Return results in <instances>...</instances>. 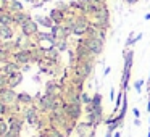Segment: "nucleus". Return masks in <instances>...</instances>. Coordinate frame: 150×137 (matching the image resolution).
<instances>
[{
    "label": "nucleus",
    "mask_w": 150,
    "mask_h": 137,
    "mask_svg": "<svg viewBox=\"0 0 150 137\" xmlns=\"http://www.w3.org/2000/svg\"><path fill=\"white\" fill-rule=\"evenodd\" d=\"M147 81H150V73H149V79H147Z\"/></svg>",
    "instance_id": "nucleus-48"
},
{
    "label": "nucleus",
    "mask_w": 150,
    "mask_h": 137,
    "mask_svg": "<svg viewBox=\"0 0 150 137\" xmlns=\"http://www.w3.org/2000/svg\"><path fill=\"white\" fill-rule=\"evenodd\" d=\"M31 7H33L34 10H36V8H40V7H44V2H42V0H36V2L31 5Z\"/></svg>",
    "instance_id": "nucleus-31"
},
{
    "label": "nucleus",
    "mask_w": 150,
    "mask_h": 137,
    "mask_svg": "<svg viewBox=\"0 0 150 137\" xmlns=\"http://www.w3.org/2000/svg\"><path fill=\"white\" fill-rule=\"evenodd\" d=\"M8 11H11V13L24 11V2H21V0H10V4H8Z\"/></svg>",
    "instance_id": "nucleus-21"
},
{
    "label": "nucleus",
    "mask_w": 150,
    "mask_h": 137,
    "mask_svg": "<svg viewBox=\"0 0 150 137\" xmlns=\"http://www.w3.org/2000/svg\"><path fill=\"white\" fill-rule=\"evenodd\" d=\"M86 137H97V136H95V129H92V131H91V132H89Z\"/></svg>",
    "instance_id": "nucleus-39"
},
{
    "label": "nucleus",
    "mask_w": 150,
    "mask_h": 137,
    "mask_svg": "<svg viewBox=\"0 0 150 137\" xmlns=\"http://www.w3.org/2000/svg\"><path fill=\"white\" fill-rule=\"evenodd\" d=\"M74 52H76V58L78 60H95V55L82 42H79V40L76 42Z\"/></svg>",
    "instance_id": "nucleus-11"
},
{
    "label": "nucleus",
    "mask_w": 150,
    "mask_h": 137,
    "mask_svg": "<svg viewBox=\"0 0 150 137\" xmlns=\"http://www.w3.org/2000/svg\"><path fill=\"white\" fill-rule=\"evenodd\" d=\"M13 16H15V28H20L21 24H24L26 21L33 20V16H31V15L28 13L26 10H24V11H20V13H13Z\"/></svg>",
    "instance_id": "nucleus-16"
},
{
    "label": "nucleus",
    "mask_w": 150,
    "mask_h": 137,
    "mask_svg": "<svg viewBox=\"0 0 150 137\" xmlns=\"http://www.w3.org/2000/svg\"><path fill=\"white\" fill-rule=\"evenodd\" d=\"M8 4H10V0H0V13L8 10Z\"/></svg>",
    "instance_id": "nucleus-30"
},
{
    "label": "nucleus",
    "mask_w": 150,
    "mask_h": 137,
    "mask_svg": "<svg viewBox=\"0 0 150 137\" xmlns=\"http://www.w3.org/2000/svg\"><path fill=\"white\" fill-rule=\"evenodd\" d=\"M2 69H4V74L10 78V76H11V74H15L16 71H21V65H18L16 61L10 60V61H7L5 65H2Z\"/></svg>",
    "instance_id": "nucleus-15"
},
{
    "label": "nucleus",
    "mask_w": 150,
    "mask_h": 137,
    "mask_svg": "<svg viewBox=\"0 0 150 137\" xmlns=\"http://www.w3.org/2000/svg\"><path fill=\"white\" fill-rule=\"evenodd\" d=\"M0 119H2V118H0Z\"/></svg>",
    "instance_id": "nucleus-50"
},
{
    "label": "nucleus",
    "mask_w": 150,
    "mask_h": 137,
    "mask_svg": "<svg viewBox=\"0 0 150 137\" xmlns=\"http://www.w3.org/2000/svg\"><path fill=\"white\" fill-rule=\"evenodd\" d=\"M149 126H150V118H149Z\"/></svg>",
    "instance_id": "nucleus-49"
},
{
    "label": "nucleus",
    "mask_w": 150,
    "mask_h": 137,
    "mask_svg": "<svg viewBox=\"0 0 150 137\" xmlns=\"http://www.w3.org/2000/svg\"><path fill=\"white\" fill-rule=\"evenodd\" d=\"M31 52H33V50H29V49H20V50L11 53V60L16 61L18 65H21V66L28 65V63H31ZM31 65H33V63H31Z\"/></svg>",
    "instance_id": "nucleus-9"
},
{
    "label": "nucleus",
    "mask_w": 150,
    "mask_h": 137,
    "mask_svg": "<svg viewBox=\"0 0 150 137\" xmlns=\"http://www.w3.org/2000/svg\"><path fill=\"white\" fill-rule=\"evenodd\" d=\"M0 74H4V69H2V65H0Z\"/></svg>",
    "instance_id": "nucleus-45"
},
{
    "label": "nucleus",
    "mask_w": 150,
    "mask_h": 137,
    "mask_svg": "<svg viewBox=\"0 0 150 137\" xmlns=\"http://www.w3.org/2000/svg\"><path fill=\"white\" fill-rule=\"evenodd\" d=\"M62 107H63V111H65L66 116H68L69 119H74V121H79L82 116V113H84V105H82L81 102H78V103L63 102Z\"/></svg>",
    "instance_id": "nucleus-4"
},
{
    "label": "nucleus",
    "mask_w": 150,
    "mask_h": 137,
    "mask_svg": "<svg viewBox=\"0 0 150 137\" xmlns=\"http://www.w3.org/2000/svg\"><path fill=\"white\" fill-rule=\"evenodd\" d=\"M40 110L39 107H37V103H33V105H28V107H23V111H21V116L26 119L28 124H31V126H34L36 124V121L40 118Z\"/></svg>",
    "instance_id": "nucleus-6"
},
{
    "label": "nucleus",
    "mask_w": 150,
    "mask_h": 137,
    "mask_svg": "<svg viewBox=\"0 0 150 137\" xmlns=\"http://www.w3.org/2000/svg\"><path fill=\"white\" fill-rule=\"evenodd\" d=\"M113 137H121V132H120V131H115V132H113Z\"/></svg>",
    "instance_id": "nucleus-40"
},
{
    "label": "nucleus",
    "mask_w": 150,
    "mask_h": 137,
    "mask_svg": "<svg viewBox=\"0 0 150 137\" xmlns=\"http://www.w3.org/2000/svg\"><path fill=\"white\" fill-rule=\"evenodd\" d=\"M144 84H145V79H137V81L132 84L134 90H136L137 94H142V85H144Z\"/></svg>",
    "instance_id": "nucleus-27"
},
{
    "label": "nucleus",
    "mask_w": 150,
    "mask_h": 137,
    "mask_svg": "<svg viewBox=\"0 0 150 137\" xmlns=\"http://www.w3.org/2000/svg\"><path fill=\"white\" fill-rule=\"evenodd\" d=\"M0 24L4 26H15V16L11 11H2L0 13Z\"/></svg>",
    "instance_id": "nucleus-19"
},
{
    "label": "nucleus",
    "mask_w": 150,
    "mask_h": 137,
    "mask_svg": "<svg viewBox=\"0 0 150 137\" xmlns=\"http://www.w3.org/2000/svg\"><path fill=\"white\" fill-rule=\"evenodd\" d=\"M134 124H136V126H140L142 123H140V119H139V118H136V119H134Z\"/></svg>",
    "instance_id": "nucleus-41"
},
{
    "label": "nucleus",
    "mask_w": 150,
    "mask_h": 137,
    "mask_svg": "<svg viewBox=\"0 0 150 137\" xmlns=\"http://www.w3.org/2000/svg\"><path fill=\"white\" fill-rule=\"evenodd\" d=\"M21 82H23V71H16L15 74H11L10 78H8V87L16 89Z\"/></svg>",
    "instance_id": "nucleus-20"
},
{
    "label": "nucleus",
    "mask_w": 150,
    "mask_h": 137,
    "mask_svg": "<svg viewBox=\"0 0 150 137\" xmlns=\"http://www.w3.org/2000/svg\"><path fill=\"white\" fill-rule=\"evenodd\" d=\"M23 2H24V4H31V5H33L36 0H23Z\"/></svg>",
    "instance_id": "nucleus-43"
},
{
    "label": "nucleus",
    "mask_w": 150,
    "mask_h": 137,
    "mask_svg": "<svg viewBox=\"0 0 150 137\" xmlns=\"http://www.w3.org/2000/svg\"><path fill=\"white\" fill-rule=\"evenodd\" d=\"M79 42H82L86 47H87L89 50H91L92 53H94L95 56H98V55H102L103 53V49H105V42L103 40H100V39H94V37H79Z\"/></svg>",
    "instance_id": "nucleus-5"
},
{
    "label": "nucleus",
    "mask_w": 150,
    "mask_h": 137,
    "mask_svg": "<svg viewBox=\"0 0 150 137\" xmlns=\"http://www.w3.org/2000/svg\"><path fill=\"white\" fill-rule=\"evenodd\" d=\"M8 114H10V105L4 103L0 100V118H7Z\"/></svg>",
    "instance_id": "nucleus-25"
},
{
    "label": "nucleus",
    "mask_w": 150,
    "mask_h": 137,
    "mask_svg": "<svg viewBox=\"0 0 150 137\" xmlns=\"http://www.w3.org/2000/svg\"><path fill=\"white\" fill-rule=\"evenodd\" d=\"M39 32V24L36 23V20H29V21H26L24 24H21L20 26V34L21 36H24V37H34L36 34Z\"/></svg>",
    "instance_id": "nucleus-8"
},
{
    "label": "nucleus",
    "mask_w": 150,
    "mask_h": 137,
    "mask_svg": "<svg viewBox=\"0 0 150 137\" xmlns=\"http://www.w3.org/2000/svg\"><path fill=\"white\" fill-rule=\"evenodd\" d=\"M142 39V32H139V34H136V37H134V44H137L139 40Z\"/></svg>",
    "instance_id": "nucleus-35"
},
{
    "label": "nucleus",
    "mask_w": 150,
    "mask_h": 137,
    "mask_svg": "<svg viewBox=\"0 0 150 137\" xmlns=\"http://www.w3.org/2000/svg\"><path fill=\"white\" fill-rule=\"evenodd\" d=\"M76 137H78V136H76Z\"/></svg>",
    "instance_id": "nucleus-51"
},
{
    "label": "nucleus",
    "mask_w": 150,
    "mask_h": 137,
    "mask_svg": "<svg viewBox=\"0 0 150 137\" xmlns=\"http://www.w3.org/2000/svg\"><path fill=\"white\" fill-rule=\"evenodd\" d=\"M92 129H95V127L92 126L89 121L84 119V121H78V124H76V127H74V132H76L78 137H86Z\"/></svg>",
    "instance_id": "nucleus-12"
},
{
    "label": "nucleus",
    "mask_w": 150,
    "mask_h": 137,
    "mask_svg": "<svg viewBox=\"0 0 150 137\" xmlns=\"http://www.w3.org/2000/svg\"><path fill=\"white\" fill-rule=\"evenodd\" d=\"M147 111H150V97L147 98Z\"/></svg>",
    "instance_id": "nucleus-42"
},
{
    "label": "nucleus",
    "mask_w": 150,
    "mask_h": 137,
    "mask_svg": "<svg viewBox=\"0 0 150 137\" xmlns=\"http://www.w3.org/2000/svg\"><path fill=\"white\" fill-rule=\"evenodd\" d=\"M33 81L34 82H40V73H37V74L33 76Z\"/></svg>",
    "instance_id": "nucleus-34"
},
{
    "label": "nucleus",
    "mask_w": 150,
    "mask_h": 137,
    "mask_svg": "<svg viewBox=\"0 0 150 137\" xmlns=\"http://www.w3.org/2000/svg\"><path fill=\"white\" fill-rule=\"evenodd\" d=\"M16 32H15V26H4L0 24V40H13Z\"/></svg>",
    "instance_id": "nucleus-13"
},
{
    "label": "nucleus",
    "mask_w": 150,
    "mask_h": 137,
    "mask_svg": "<svg viewBox=\"0 0 150 137\" xmlns=\"http://www.w3.org/2000/svg\"><path fill=\"white\" fill-rule=\"evenodd\" d=\"M123 73H121V81H120V87L123 90L127 92L131 84V71H132V65H134V50L132 49H124L123 50Z\"/></svg>",
    "instance_id": "nucleus-1"
},
{
    "label": "nucleus",
    "mask_w": 150,
    "mask_h": 137,
    "mask_svg": "<svg viewBox=\"0 0 150 137\" xmlns=\"http://www.w3.org/2000/svg\"><path fill=\"white\" fill-rule=\"evenodd\" d=\"M45 131H47V136L49 137H66L62 129H57V127H52V126L45 127Z\"/></svg>",
    "instance_id": "nucleus-23"
},
{
    "label": "nucleus",
    "mask_w": 150,
    "mask_h": 137,
    "mask_svg": "<svg viewBox=\"0 0 150 137\" xmlns=\"http://www.w3.org/2000/svg\"><path fill=\"white\" fill-rule=\"evenodd\" d=\"M0 100L4 102V103H7V105H13V103H16V100H18V92L15 90V89H11V87H2L0 89Z\"/></svg>",
    "instance_id": "nucleus-10"
},
{
    "label": "nucleus",
    "mask_w": 150,
    "mask_h": 137,
    "mask_svg": "<svg viewBox=\"0 0 150 137\" xmlns=\"http://www.w3.org/2000/svg\"><path fill=\"white\" fill-rule=\"evenodd\" d=\"M7 85H8V76L0 74V89H2V87H7Z\"/></svg>",
    "instance_id": "nucleus-29"
},
{
    "label": "nucleus",
    "mask_w": 150,
    "mask_h": 137,
    "mask_svg": "<svg viewBox=\"0 0 150 137\" xmlns=\"http://www.w3.org/2000/svg\"><path fill=\"white\" fill-rule=\"evenodd\" d=\"M42 2H44V4H47V2H50V0H42Z\"/></svg>",
    "instance_id": "nucleus-47"
},
{
    "label": "nucleus",
    "mask_w": 150,
    "mask_h": 137,
    "mask_svg": "<svg viewBox=\"0 0 150 137\" xmlns=\"http://www.w3.org/2000/svg\"><path fill=\"white\" fill-rule=\"evenodd\" d=\"M145 20H147V21L150 20V13H147V15H145Z\"/></svg>",
    "instance_id": "nucleus-44"
},
{
    "label": "nucleus",
    "mask_w": 150,
    "mask_h": 137,
    "mask_svg": "<svg viewBox=\"0 0 150 137\" xmlns=\"http://www.w3.org/2000/svg\"><path fill=\"white\" fill-rule=\"evenodd\" d=\"M29 69H31V63H28V65H23V66H21V71H23V73H28Z\"/></svg>",
    "instance_id": "nucleus-33"
},
{
    "label": "nucleus",
    "mask_w": 150,
    "mask_h": 137,
    "mask_svg": "<svg viewBox=\"0 0 150 137\" xmlns=\"http://www.w3.org/2000/svg\"><path fill=\"white\" fill-rule=\"evenodd\" d=\"M49 16L52 18V21L55 24H65V21H66V13H63V11L57 7L49 11Z\"/></svg>",
    "instance_id": "nucleus-14"
},
{
    "label": "nucleus",
    "mask_w": 150,
    "mask_h": 137,
    "mask_svg": "<svg viewBox=\"0 0 150 137\" xmlns=\"http://www.w3.org/2000/svg\"><path fill=\"white\" fill-rule=\"evenodd\" d=\"M147 137H150V129H149V132H147Z\"/></svg>",
    "instance_id": "nucleus-46"
},
{
    "label": "nucleus",
    "mask_w": 150,
    "mask_h": 137,
    "mask_svg": "<svg viewBox=\"0 0 150 137\" xmlns=\"http://www.w3.org/2000/svg\"><path fill=\"white\" fill-rule=\"evenodd\" d=\"M55 47L60 50V52H68V50H69L68 39H58V40H57V45Z\"/></svg>",
    "instance_id": "nucleus-24"
},
{
    "label": "nucleus",
    "mask_w": 150,
    "mask_h": 137,
    "mask_svg": "<svg viewBox=\"0 0 150 137\" xmlns=\"http://www.w3.org/2000/svg\"><path fill=\"white\" fill-rule=\"evenodd\" d=\"M91 105L94 107V110H102V108H103V97H102L100 92H95V94L92 95Z\"/></svg>",
    "instance_id": "nucleus-22"
},
{
    "label": "nucleus",
    "mask_w": 150,
    "mask_h": 137,
    "mask_svg": "<svg viewBox=\"0 0 150 137\" xmlns=\"http://www.w3.org/2000/svg\"><path fill=\"white\" fill-rule=\"evenodd\" d=\"M92 102V95H89L87 92H81V103L82 105H89Z\"/></svg>",
    "instance_id": "nucleus-28"
},
{
    "label": "nucleus",
    "mask_w": 150,
    "mask_h": 137,
    "mask_svg": "<svg viewBox=\"0 0 150 137\" xmlns=\"http://www.w3.org/2000/svg\"><path fill=\"white\" fill-rule=\"evenodd\" d=\"M34 20H36V23L39 24V26L45 28V29H52V26L55 24L52 21V18H50V16H44V15H36Z\"/></svg>",
    "instance_id": "nucleus-18"
},
{
    "label": "nucleus",
    "mask_w": 150,
    "mask_h": 137,
    "mask_svg": "<svg viewBox=\"0 0 150 137\" xmlns=\"http://www.w3.org/2000/svg\"><path fill=\"white\" fill-rule=\"evenodd\" d=\"M5 119L8 121V126H10L11 132L16 134V136H21V131H23V126L26 123V119L21 114H8Z\"/></svg>",
    "instance_id": "nucleus-7"
},
{
    "label": "nucleus",
    "mask_w": 150,
    "mask_h": 137,
    "mask_svg": "<svg viewBox=\"0 0 150 137\" xmlns=\"http://www.w3.org/2000/svg\"><path fill=\"white\" fill-rule=\"evenodd\" d=\"M94 73V60H78L76 65L71 68L73 76H79L82 79H87Z\"/></svg>",
    "instance_id": "nucleus-2"
},
{
    "label": "nucleus",
    "mask_w": 150,
    "mask_h": 137,
    "mask_svg": "<svg viewBox=\"0 0 150 137\" xmlns=\"http://www.w3.org/2000/svg\"><path fill=\"white\" fill-rule=\"evenodd\" d=\"M123 2H126L127 5H134V4H137L139 0H123Z\"/></svg>",
    "instance_id": "nucleus-38"
},
{
    "label": "nucleus",
    "mask_w": 150,
    "mask_h": 137,
    "mask_svg": "<svg viewBox=\"0 0 150 137\" xmlns=\"http://www.w3.org/2000/svg\"><path fill=\"white\" fill-rule=\"evenodd\" d=\"M10 131V126H8V121L5 119V118H2L0 119V137L2 136H5V134Z\"/></svg>",
    "instance_id": "nucleus-26"
},
{
    "label": "nucleus",
    "mask_w": 150,
    "mask_h": 137,
    "mask_svg": "<svg viewBox=\"0 0 150 137\" xmlns=\"http://www.w3.org/2000/svg\"><path fill=\"white\" fill-rule=\"evenodd\" d=\"M110 73H111V68H110V66H107V68L103 69V76H108Z\"/></svg>",
    "instance_id": "nucleus-37"
},
{
    "label": "nucleus",
    "mask_w": 150,
    "mask_h": 137,
    "mask_svg": "<svg viewBox=\"0 0 150 137\" xmlns=\"http://www.w3.org/2000/svg\"><path fill=\"white\" fill-rule=\"evenodd\" d=\"M18 103L23 105V107H28V105H33L36 103V100H34V97L31 94H28V92H18Z\"/></svg>",
    "instance_id": "nucleus-17"
},
{
    "label": "nucleus",
    "mask_w": 150,
    "mask_h": 137,
    "mask_svg": "<svg viewBox=\"0 0 150 137\" xmlns=\"http://www.w3.org/2000/svg\"><path fill=\"white\" fill-rule=\"evenodd\" d=\"M89 20H91V26H95V28H98V29L107 31L108 28H110V11H108V8H103V10L91 15Z\"/></svg>",
    "instance_id": "nucleus-3"
},
{
    "label": "nucleus",
    "mask_w": 150,
    "mask_h": 137,
    "mask_svg": "<svg viewBox=\"0 0 150 137\" xmlns=\"http://www.w3.org/2000/svg\"><path fill=\"white\" fill-rule=\"evenodd\" d=\"M115 98H116V89L111 87V89H110V100L115 102Z\"/></svg>",
    "instance_id": "nucleus-32"
},
{
    "label": "nucleus",
    "mask_w": 150,
    "mask_h": 137,
    "mask_svg": "<svg viewBox=\"0 0 150 137\" xmlns=\"http://www.w3.org/2000/svg\"><path fill=\"white\" fill-rule=\"evenodd\" d=\"M132 114H134L136 118H140V111L137 110V108H132Z\"/></svg>",
    "instance_id": "nucleus-36"
}]
</instances>
